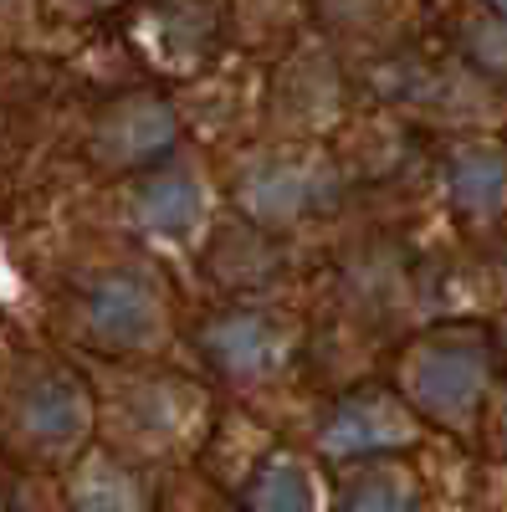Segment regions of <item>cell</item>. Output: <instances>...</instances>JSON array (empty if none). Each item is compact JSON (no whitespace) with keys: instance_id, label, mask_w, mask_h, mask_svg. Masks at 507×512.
Wrapping results in <instances>:
<instances>
[{"instance_id":"cell-1","label":"cell","mask_w":507,"mask_h":512,"mask_svg":"<svg viewBox=\"0 0 507 512\" xmlns=\"http://www.w3.org/2000/svg\"><path fill=\"white\" fill-rule=\"evenodd\" d=\"M487 369H492V354L482 338H472V333L426 338L405 364L410 400L431 420H461L477 410V400L487 390Z\"/></svg>"},{"instance_id":"cell-2","label":"cell","mask_w":507,"mask_h":512,"mask_svg":"<svg viewBox=\"0 0 507 512\" xmlns=\"http://www.w3.org/2000/svg\"><path fill=\"white\" fill-rule=\"evenodd\" d=\"M333 195H338L333 169L308 154H267L246 164L236 185L241 210L257 226H292L303 216H318V210L333 205Z\"/></svg>"},{"instance_id":"cell-3","label":"cell","mask_w":507,"mask_h":512,"mask_svg":"<svg viewBox=\"0 0 507 512\" xmlns=\"http://www.w3.org/2000/svg\"><path fill=\"white\" fill-rule=\"evenodd\" d=\"M82 313H88V328H93L98 344H108V349H144L149 338L159 333V287L139 267L103 272L88 287Z\"/></svg>"},{"instance_id":"cell-4","label":"cell","mask_w":507,"mask_h":512,"mask_svg":"<svg viewBox=\"0 0 507 512\" xmlns=\"http://www.w3.org/2000/svg\"><path fill=\"white\" fill-rule=\"evenodd\" d=\"M410 441H415L410 415L379 390L338 400L323 420V431H318V446L328 456H385V451H400Z\"/></svg>"},{"instance_id":"cell-5","label":"cell","mask_w":507,"mask_h":512,"mask_svg":"<svg viewBox=\"0 0 507 512\" xmlns=\"http://www.w3.org/2000/svg\"><path fill=\"white\" fill-rule=\"evenodd\" d=\"M200 349L231 379H262L282 359V328L267 313H221L200 328Z\"/></svg>"},{"instance_id":"cell-6","label":"cell","mask_w":507,"mask_h":512,"mask_svg":"<svg viewBox=\"0 0 507 512\" xmlns=\"http://www.w3.org/2000/svg\"><path fill=\"white\" fill-rule=\"evenodd\" d=\"M16 420L21 431L41 446H67L88 431V395L82 384L47 369V374H31L16 395Z\"/></svg>"},{"instance_id":"cell-7","label":"cell","mask_w":507,"mask_h":512,"mask_svg":"<svg viewBox=\"0 0 507 512\" xmlns=\"http://www.w3.org/2000/svg\"><path fill=\"white\" fill-rule=\"evenodd\" d=\"M169 144H175V118H169V108L154 103V98L123 103L98 128V149L113 164H154Z\"/></svg>"},{"instance_id":"cell-8","label":"cell","mask_w":507,"mask_h":512,"mask_svg":"<svg viewBox=\"0 0 507 512\" xmlns=\"http://www.w3.org/2000/svg\"><path fill=\"white\" fill-rule=\"evenodd\" d=\"M441 180L461 216H492L507 200V154L497 144H461L446 159Z\"/></svg>"},{"instance_id":"cell-9","label":"cell","mask_w":507,"mask_h":512,"mask_svg":"<svg viewBox=\"0 0 507 512\" xmlns=\"http://www.w3.org/2000/svg\"><path fill=\"white\" fill-rule=\"evenodd\" d=\"M134 210L154 236H190L205 216V195L185 169H164V175H149L139 185Z\"/></svg>"},{"instance_id":"cell-10","label":"cell","mask_w":507,"mask_h":512,"mask_svg":"<svg viewBox=\"0 0 507 512\" xmlns=\"http://www.w3.org/2000/svg\"><path fill=\"white\" fill-rule=\"evenodd\" d=\"M246 512H318L313 477L292 456H272L246 482Z\"/></svg>"},{"instance_id":"cell-11","label":"cell","mask_w":507,"mask_h":512,"mask_svg":"<svg viewBox=\"0 0 507 512\" xmlns=\"http://www.w3.org/2000/svg\"><path fill=\"white\" fill-rule=\"evenodd\" d=\"M415 507V482L395 466H364L344 487H338L333 512H410Z\"/></svg>"},{"instance_id":"cell-12","label":"cell","mask_w":507,"mask_h":512,"mask_svg":"<svg viewBox=\"0 0 507 512\" xmlns=\"http://www.w3.org/2000/svg\"><path fill=\"white\" fill-rule=\"evenodd\" d=\"M77 512H144V492L123 466L93 461L77 477Z\"/></svg>"},{"instance_id":"cell-13","label":"cell","mask_w":507,"mask_h":512,"mask_svg":"<svg viewBox=\"0 0 507 512\" xmlns=\"http://www.w3.org/2000/svg\"><path fill=\"white\" fill-rule=\"evenodd\" d=\"M472 57L492 77H507V26H472Z\"/></svg>"},{"instance_id":"cell-14","label":"cell","mask_w":507,"mask_h":512,"mask_svg":"<svg viewBox=\"0 0 507 512\" xmlns=\"http://www.w3.org/2000/svg\"><path fill=\"white\" fill-rule=\"evenodd\" d=\"M487 6H492L497 16H507V0H487Z\"/></svg>"}]
</instances>
